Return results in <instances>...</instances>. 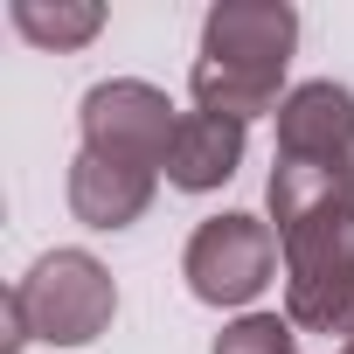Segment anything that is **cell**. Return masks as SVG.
<instances>
[{
	"mask_svg": "<svg viewBox=\"0 0 354 354\" xmlns=\"http://www.w3.org/2000/svg\"><path fill=\"white\" fill-rule=\"evenodd\" d=\"M264 209L285 250V319L299 333L354 340V167L271 160Z\"/></svg>",
	"mask_w": 354,
	"mask_h": 354,
	"instance_id": "1",
	"label": "cell"
},
{
	"mask_svg": "<svg viewBox=\"0 0 354 354\" xmlns=\"http://www.w3.org/2000/svg\"><path fill=\"white\" fill-rule=\"evenodd\" d=\"M292 49H299V8H285V0H216L202 15V49L188 70L195 111H216L236 125L264 111L278 118V104L292 97L285 91Z\"/></svg>",
	"mask_w": 354,
	"mask_h": 354,
	"instance_id": "2",
	"label": "cell"
},
{
	"mask_svg": "<svg viewBox=\"0 0 354 354\" xmlns=\"http://www.w3.org/2000/svg\"><path fill=\"white\" fill-rule=\"evenodd\" d=\"M118 319V278L63 243V250H42L28 264V278L8 285V340H0V354H21V347H91L97 333H111Z\"/></svg>",
	"mask_w": 354,
	"mask_h": 354,
	"instance_id": "3",
	"label": "cell"
},
{
	"mask_svg": "<svg viewBox=\"0 0 354 354\" xmlns=\"http://www.w3.org/2000/svg\"><path fill=\"white\" fill-rule=\"evenodd\" d=\"M174 132H181V111H174L167 91L146 84V77H104V84H91L84 104H77V139H84V153L118 160V167L167 174Z\"/></svg>",
	"mask_w": 354,
	"mask_h": 354,
	"instance_id": "4",
	"label": "cell"
},
{
	"mask_svg": "<svg viewBox=\"0 0 354 354\" xmlns=\"http://www.w3.org/2000/svg\"><path fill=\"white\" fill-rule=\"evenodd\" d=\"M278 264H285L278 230L264 216H243V209H223V216L195 223V236L181 250V278L202 306H250L278 278Z\"/></svg>",
	"mask_w": 354,
	"mask_h": 354,
	"instance_id": "5",
	"label": "cell"
},
{
	"mask_svg": "<svg viewBox=\"0 0 354 354\" xmlns=\"http://www.w3.org/2000/svg\"><path fill=\"white\" fill-rule=\"evenodd\" d=\"M278 160L354 167V91L333 77L292 84V97L278 104Z\"/></svg>",
	"mask_w": 354,
	"mask_h": 354,
	"instance_id": "6",
	"label": "cell"
},
{
	"mask_svg": "<svg viewBox=\"0 0 354 354\" xmlns=\"http://www.w3.org/2000/svg\"><path fill=\"white\" fill-rule=\"evenodd\" d=\"M153 188H160V174H146V167H118L84 146L70 160V216L84 230H132L153 209Z\"/></svg>",
	"mask_w": 354,
	"mask_h": 354,
	"instance_id": "7",
	"label": "cell"
},
{
	"mask_svg": "<svg viewBox=\"0 0 354 354\" xmlns=\"http://www.w3.org/2000/svg\"><path fill=\"white\" fill-rule=\"evenodd\" d=\"M243 146H250V125L216 118V111H181V132H174V153H167V181L181 195H216L243 167Z\"/></svg>",
	"mask_w": 354,
	"mask_h": 354,
	"instance_id": "8",
	"label": "cell"
},
{
	"mask_svg": "<svg viewBox=\"0 0 354 354\" xmlns=\"http://www.w3.org/2000/svg\"><path fill=\"white\" fill-rule=\"evenodd\" d=\"M8 21H15V35H21V42H35V49H56V56H63V49L97 42L104 8H97V0H15Z\"/></svg>",
	"mask_w": 354,
	"mask_h": 354,
	"instance_id": "9",
	"label": "cell"
},
{
	"mask_svg": "<svg viewBox=\"0 0 354 354\" xmlns=\"http://www.w3.org/2000/svg\"><path fill=\"white\" fill-rule=\"evenodd\" d=\"M209 354H299V326L285 313H236Z\"/></svg>",
	"mask_w": 354,
	"mask_h": 354,
	"instance_id": "10",
	"label": "cell"
},
{
	"mask_svg": "<svg viewBox=\"0 0 354 354\" xmlns=\"http://www.w3.org/2000/svg\"><path fill=\"white\" fill-rule=\"evenodd\" d=\"M340 354H354V340H347V347H340Z\"/></svg>",
	"mask_w": 354,
	"mask_h": 354,
	"instance_id": "11",
	"label": "cell"
}]
</instances>
